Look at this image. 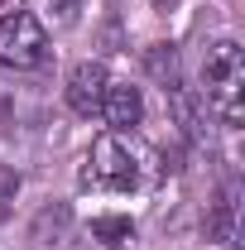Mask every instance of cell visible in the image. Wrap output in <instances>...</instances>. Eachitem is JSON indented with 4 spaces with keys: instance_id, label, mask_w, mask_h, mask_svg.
Segmentation results:
<instances>
[{
    "instance_id": "1",
    "label": "cell",
    "mask_w": 245,
    "mask_h": 250,
    "mask_svg": "<svg viewBox=\"0 0 245 250\" xmlns=\"http://www.w3.org/2000/svg\"><path fill=\"white\" fill-rule=\"evenodd\" d=\"M202 87H207V106L226 125H241V92H245V48L236 39H216L202 62Z\"/></svg>"
},
{
    "instance_id": "2",
    "label": "cell",
    "mask_w": 245,
    "mask_h": 250,
    "mask_svg": "<svg viewBox=\"0 0 245 250\" xmlns=\"http://www.w3.org/2000/svg\"><path fill=\"white\" fill-rule=\"evenodd\" d=\"M82 183L87 188H106V192H125V188L140 183V164L130 154L121 135H101L92 145V154L82 164Z\"/></svg>"
},
{
    "instance_id": "3",
    "label": "cell",
    "mask_w": 245,
    "mask_h": 250,
    "mask_svg": "<svg viewBox=\"0 0 245 250\" xmlns=\"http://www.w3.org/2000/svg\"><path fill=\"white\" fill-rule=\"evenodd\" d=\"M48 53V34L29 10H15L0 20V62L5 67H39Z\"/></svg>"
},
{
    "instance_id": "4",
    "label": "cell",
    "mask_w": 245,
    "mask_h": 250,
    "mask_svg": "<svg viewBox=\"0 0 245 250\" xmlns=\"http://www.w3.org/2000/svg\"><path fill=\"white\" fill-rule=\"evenodd\" d=\"M106 87H111V82H106V67H101V62H77V67L67 72V106H72L77 116H96Z\"/></svg>"
},
{
    "instance_id": "5",
    "label": "cell",
    "mask_w": 245,
    "mask_h": 250,
    "mask_svg": "<svg viewBox=\"0 0 245 250\" xmlns=\"http://www.w3.org/2000/svg\"><path fill=\"white\" fill-rule=\"evenodd\" d=\"M101 111H106V121L116 125V130H130V125H140V116H144V96H140V87H130V82L106 87Z\"/></svg>"
},
{
    "instance_id": "6",
    "label": "cell",
    "mask_w": 245,
    "mask_h": 250,
    "mask_svg": "<svg viewBox=\"0 0 245 250\" xmlns=\"http://www.w3.org/2000/svg\"><path fill=\"white\" fill-rule=\"evenodd\" d=\"M144 67L163 82V92H173V87H178V53H173L168 43H154L149 53H144Z\"/></svg>"
},
{
    "instance_id": "7",
    "label": "cell",
    "mask_w": 245,
    "mask_h": 250,
    "mask_svg": "<svg viewBox=\"0 0 245 250\" xmlns=\"http://www.w3.org/2000/svg\"><path fill=\"white\" fill-rule=\"evenodd\" d=\"M92 236L106 241V246H121V241L135 236V221H130V217H96L92 221Z\"/></svg>"
},
{
    "instance_id": "8",
    "label": "cell",
    "mask_w": 245,
    "mask_h": 250,
    "mask_svg": "<svg viewBox=\"0 0 245 250\" xmlns=\"http://www.w3.org/2000/svg\"><path fill=\"white\" fill-rule=\"evenodd\" d=\"M231 236V202H216V212L207 217V241H226Z\"/></svg>"
},
{
    "instance_id": "9",
    "label": "cell",
    "mask_w": 245,
    "mask_h": 250,
    "mask_svg": "<svg viewBox=\"0 0 245 250\" xmlns=\"http://www.w3.org/2000/svg\"><path fill=\"white\" fill-rule=\"evenodd\" d=\"M15 192H20V173L10 164H0V202H15Z\"/></svg>"
},
{
    "instance_id": "10",
    "label": "cell",
    "mask_w": 245,
    "mask_h": 250,
    "mask_svg": "<svg viewBox=\"0 0 245 250\" xmlns=\"http://www.w3.org/2000/svg\"><path fill=\"white\" fill-rule=\"evenodd\" d=\"M58 5V24H77V0H48Z\"/></svg>"
}]
</instances>
